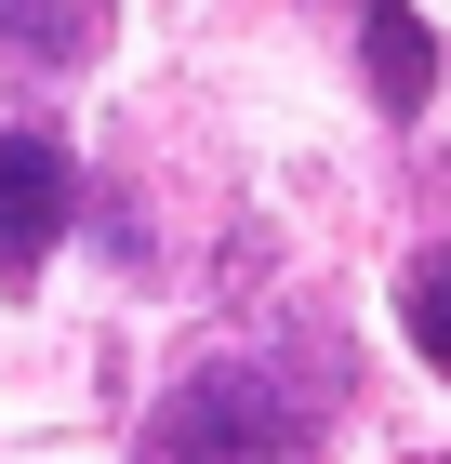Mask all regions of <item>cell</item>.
Instances as JSON below:
<instances>
[{
	"instance_id": "cell-3",
	"label": "cell",
	"mask_w": 451,
	"mask_h": 464,
	"mask_svg": "<svg viewBox=\"0 0 451 464\" xmlns=\"http://www.w3.org/2000/svg\"><path fill=\"white\" fill-rule=\"evenodd\" d=\"M358 53H372V93L398 120L438 93V40H425V14H398V0H358Z\"/></svg>"
},
{
	"instance_id": "cell-1",
	"label": "cell",
	"mask_w": 451,
	"mask_h": 464,
	"mask_svg": "<svg viewBox=\"0 0 451 464\" xmlns=\"http://www.w3.org/2000/svg\"><path fill=\"white\" fill-rule=\"evenodd\" d=\"M292 451H306V398L279 372H186L133 438V464H292Z\"/></svg>"
},
{
	"instance_id": "cell-4",
	"label": "cell",
	"mask_w": 451,
	"mask_h": 464,
	"mask_svg": "<svg viewBox=\"0 0 451 464\" xmlns=\"http://www.w3.org/2000/svg\"><path fill=\"white\" fill-rule=\"evenodd\" d=\"M106 27V0H0V40L27 53V67H80Z\"/></svg>"
},
{
	"instance_id": "cell-2",
	"label": "cell",
	"mask_w": 451,
	"mask_h": 464,
	"mask_svg": "<svg viewBox=\"0 0 451 464\" xmlns=\"http://www.w3.org/2000/svg\"><path fill=\"white\" fill-rule=\"evenodd\" d=\"M80 213V160L54 133H0V266H40Z\"/></svg>"
},
{
	"instance_id": "cell-5",
	"label": "cell",
	"mask_w": 451,
	"mask_h": 464,
	"mask_svg": "<svg viewBox=\"0 0 451 464\" xmlns=\"http://www.w3.org/2000/svg\"><path fill=\"white\" fill-rule=\"evenodd\" d=\"M398 319H412L425 372L451 385V239H438V252H412V279H398Z\"/></svg>"
}]
</instances>
